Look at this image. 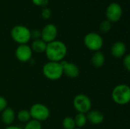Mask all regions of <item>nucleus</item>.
I'll use <instances>...</instances> for the list:
<instances>
[{"mask_svg": "<svg viewBox=\"0 0 130 129\" xmlns=\"http://www.w3.org/2000/svg\"><path fill=\"white\" fill-rule=\"evenodd\" d=\"M62 127L64 129H75L76 128L74 118L66 116L62 120Z\"/></svg>", "mask_w": 130, "mask_h": 129, "instance_id": "nucleus-19", "label": "nucleus"}, {"mask_svg": "<svg viewBox=\"0 0 130 129\" xmlns=\"http://www.w3.org/2000/svg\"><path fill=\"white\" fill-rule=\"evenodd\" d=\"M33 3L40 7H46L49 3V0H32Z\"/></svg>", "mask_w": 130, "mask_h": 129, "instance_id": "nucleus-26", "label": "nucleus"}, {"mask_svg": "<svg viewBox=\"0 0 130 129\" xmlns=\"http://www.w3.org/2000/svg\"><path fill=\"white\" fill-rule=\"evenodd\" d=\"M113 102L120 106H125L130 101V87L128 84H120L114 87L111 93Z\"/></svg>", "mask_w": 130, "mask_h": 129, "instance_id": "nucleus-2", "label": "nucleus"}, {"mask_svg": "<svg viewBox=\"0 0 130 129\" xmlns=\"http://www.w3.org/2000/svg\"><path fill=\"white\" fill-rule=\"evenodd\" d=\"M29 113L32 119L40 122L47 120L50 116L49 108L44 104L40 103L33 104L29 109Z\"/></svg>", "mask_w": 130, "mask_h": 129, "instance_id": "nucleus-6", "label": "nucleus"}, {"mask_svg": "<svg viewBox=\"0 0 130 129\" xmlns=\"http://www.w3.org/2000/svg\"><path fill=\"white\" fill-rule=\"evenodd\" d=\"M46 44L43 40L41 39L35 40L32 42L30 48L33 52H35L37 53H43L45 52L46 48Z\"/></svg>", "mask_w": 130, "mask_h": 129, "instance_id": "nucleus-16", "label": "nucleus"}, {"mask_svg": "<svg viewBox=\"0 0 130 129\" xmlns=\"http://www.w3.org/2000/svg\"><path fill=\"white\" fill-rule=\"evenodd\" d=\"M110 52L112 56L116 59H120L125 56L126 53V46L122 41L115 42L111 46Z\"/></svg>", "mask_w": 130, "mask_h": 129, "instance_id": "nucleus-13", "label": "nucleus"}, {"mask_svg": "<svg viewBox=\"0 0 130 129\" xmlns=\"http://www.w3.org/2000/svg\"><path fill=\"white\" fill-rule=\"evenodd\" d=\"M74 121H75L76 128H82L88 122L87 118H86V114L77 113L74 118Z\"/></svg>", "mask_w": 130, "mask_h": 129, "instance_id": "nucleus-17", "label": "nucleus"}, {"mask_svg": "<svg viewBox=\"0 0 130 129\" xmlns=\"http://www.w3.org/2000/svg\"><path fill=\"white\" fill-rule=\"evenodd\" d=\"M51 14H52V12H51V10H50L49 8L44 7V8L42 9L41 16H42V17H43L44 20H47V19L50 18Z\"/></svg>", "mask_w": 130, "mask_h": 129, "instance_id": "nucleus-22", "label": "nucleus"}, {"mask_svg": "<svg viewBox=\"0 0 130 129\" xmlns=\"http://www.w3.org/2000/svg\"><path fill=\"white\" fill-rule=\"evenodd\" d=\"M75 129H83V128H75Z\"/></svg>", "mask_w": 130, "mask_h": 129, "instance_id": "nucleus-28", "label": "nucleus"}, {"mask_svg": "<svg viewBox=\"0 0 130 129\" xmlns=\"http://www.w3.org/2000/svg\"><path fill=\"white\" fill-rule=\"evenodd\" d=\"M123 15L122 6L118 2H111L107 7L106 17L110 23H115L120 20Z\"/></svg>", "mask_w": 130, "mask_h": 129, "instance_id": "nucleus-8", "label": "nucleus"}, {"mask_svg": "<svg viewBox=\"0 0 130 129\" xmlns=\"http://www.w3.org/2000/svg\"><path fill=\"white\" fill-rule=\"evenodd\" d=\"M67 46L60 40H54L46 44L45 54L50 62H60L67 55Z\"/></svg>", "mask_w": 130, "mask_h": 129, "instance_id": "nucleus-1", "label": "nucleus"}, {"mask_svg": "<svg viewBox=\"0 0 130 129\" xmlns=\"http://www.w3.org/2000/svg\"><path fill=\"white\" fill-rule=\"evenodd\" d=\"M123 66L127 71H130V55H125L123 58Z\"/></svg>", "mask_w": 130, "mask_h": 129, "instance_id": "nucleus-23", "label": "nucleus"}, {"mask_svg": "<svg viewBox=\"0 0 130 129\" xmlns=\"http://www.w3.org/2000/svg\"><path fill=\"white\" fill-rule=\"evenodd\" d=\"M86 118L89 123L94 125L101 124L104 120V114L98 109H91L88 113H86Z\"/></svg>", "mask_w": 130, "mask_h": 129, "instance_id": "nucleus-12", "label": "nucleus"}, {"mask_svg": "<svg viewBox=\"0 0 130 129\" xmlns=\"http://www.w3.org/2000/svg\"><path fill=\"white\" fill-rule=\"evenodd\" d=\"M100 30L102 32V33H107L108 32L110 31V30L112 29V23H110L109 21H107V19L106 20H104L101 24H100Z\"/></svg>", "mask_w": 130, "mask_h": 129, "instance_id": "nucleus-21", "label": "nucleus"}, {"mask_svg": "<svg viewBox=\"0 0 130 129\" xmlns=\"http://www.w3.org/2000/svg\"><path fill=\"white\" fill-rule=\"evenodd\" d=\"M30 35H31V38H33L34 40H38V39H40L41 37V32L40 30L35 29V30H30Z\"/></svg>", "mask_w": 130, "mask_h": 129, "instance_id": "nucleus-24", "label": "nucleus"}, {"mask_svg": "<svg viewBox=\"0 0 130 129\" xmlns=\"http://www.w3.org/2000/svg\"><path fill=\"white\" fill-rule=\"evenodd\" d=\"M23 129H42V125L41 122L38 121L30 119V121L26 122V125Z\"/></svg>", "mask_w": 130, "mask_h": 129, "instance_id": "nucleus-20", "label": "nucleus"}, {"mask_svg": "<svg viewBox=\"0 0 130 129\" xmlns=\"http://www.w3.org/2000/svg\"><path fill=\"white\" fill-rule=\"evenodd\" d=\"M16 118L15 113L14 109L11 107H6L1 113V119L4 124L7 125H11Z\"/></svg>", "mask_w": 130, "mask_h": 129, "instance_id": "nucleus-14", "label": "nucleus"}, {"mask_svg": "<svg viewBox=\"0 0 130 129\" xmlns=\"http://www.w3.org/2000/svg\"><path fill=\"white\" fill-rule=\"evenodd\" d=\"M73 107L78 113H88L92 106V103L90 97L84 94L76 95L73 99Z\"/></svg>", "mask_w": 130, "mask_h": 129, "instance_id": "nucleus-7", "label": "nucleus"}, {"mask_svg": "<svg viewBox=\"0 0 130 129\" xmlns=\"http://www.w3.org/2000/svg\"><path fill=\"white\" fill-rule=\"evenodd\" d=\"M42 72L44 77L50 81H57L63 75L62 68L60 62L49 61L43 65Z\"/></svg>", "mask_w": 130, "mask_h": 129, "instance_id": "nucleus-3", "label": "nucleus"}, {"mask_svg": "<svg viewBox=\"0 0 130 129\" xmlns=\"http://www.w3.org/2000/svg\"><path fill=\"white\" fill-rule=\"evenodd\" d=\"M6 107H8L7 100L4 97L0 96V113H2Z\"/></svg>", "mask_w": 130, "mask_h": 129, "instance_id": "nucleus-25", "label": "nucleus"}, {"mask_svg": "<svg viewBox=\"0 0 130 129\" xmlns=\"http://www.w3.org/2000/svg\"><path fill=\"white\" fill-rule=\"evenodd\" d=\"M105 60L106 59H105L104 54L100 50V51H97L94 52L91 59V65L95 68H101V67L104 66L105 63Z\"/></svg>", "mask_w": 130, "mask_h": 129, "instance_id": "nucleus-15", "label": "nucleus"}, {"mask_svg": "<svg viewBox=\"0 0 130 129\" xmlns=\"http://www.w3.org/2000/svg\"><path fill=\"white\" fill-rule=\"evenodd\" d=\"M18 121L21 122H27L30 120V115L29 113V110L27 109H21L18 113V115L16 116Z\"/></svg>", "mask_w": 130, "mask_h": 129, "instance_id": "nucleus-18", "label": "nucleus"}, {"mask_svg": "<svg viewBox=\"0 0 130 129\" xmlns=\"http://www.w3.org/2000/svg\"><path fill=\"white\" fill-rule=\"evenodd\" d=\"M11 36L19 45L27 44L31 39L30 30L24 25H16L11 30Z\"/></svg>", "mask_w": 130, "mask_h": 129, "instance_id": "nucleus-4", "label": "nucleus"}, {"mask_svg": "<svg viewBox=\"0 0 130 129\" xmlns=\"http://www.w3.org/2000/svg\"><path fill=\"white\" fill-rule=\"evenodd\" d=\"M40 32V39L43 40L46 43H49L56 40L58 35V28L53 24H47L43 27Z\"/></svg>", "mask_w": 130, "mask_h": 129, "instance_id": "nucleus-9", "label": "nucleus"}, {"mask_svg": "<svg viewBox=\"0 0 130 129\" xmlns=\"http://www.w3.org/2000/svg\"><path fill=\"white\" fill-rule=\"evenodd\" d=\"M5 129H23L21 127L18 126H15V125H8Z\"/></svg>", "mask_w": 130, "mask_h": 129, "instance_id": "nucleus-27", "label": "nucleus"}, {"mask_svg": "<svg viewBox=\"0 0 130 129\" xmlns=\"http://www.w3.org/2000/svg\"><path fill=\"white\" fill-rule=\"evenodd\" d=\"M33 56V51L30 46L27 44L18 45L15 50V56L17 59L21 62H27L30 60Z\"/></svg>", "mask_w": 130, "mask_h": 129, "instance_id": "nucleus-10", "label": "nucleus"}, {"mask_svg": "<svg viewBox=\"0 0 130 129\" xmlns=\"http://www.w3.org/2000/svg\"><path fill=\"white\" fill-rule=\"evenodd\" d=\"M84 44L86 48L92 52L100 51L104 45L102 36L96 32H90L84 37Z\"/></svg>", "mask_w": 130, "mask_h": 129, "instance_id": "nucleus-5", "label": "nucleus"}, {"mask_svg": "<svg viewBox=\"0 0 130 129\" xmlns=\"http://www.w3.org/2000/svg\"><path fill=\"white\" fill-rule=\"evenodd\" d=\"M62 68V71L63 75L67 76L68 78H77L79 74H80V69L77 65L75 63L63 60L60 62Z\"/></svg>", "mask_w": 130, "mask_h": 129, "instance_id": "nucleus-11", "label": "nucleus"}]
</instances>
